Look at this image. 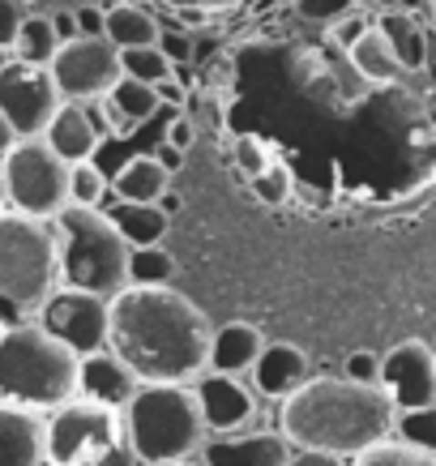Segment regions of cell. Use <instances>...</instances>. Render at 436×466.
Segmentation results:
<instances>
[{"instance_id":"1","label":"cell","mask_w":436,"mask_h":466,"mask_svg":"<svg viewBox=\"0 0 436 466\" xmlns=\"http://www.w3.org/2000/svg\"><path fill=\"white\" fill-rule=\"evenodd\" d=\"M214 325L206 309L167 283H128L112 296V347L141 381H198L210 368Z\"/></svg>"},{"instance_id":"2","label":"cell","mask_w":436,"mask_h":466,"mask_svg":"<svg viewBox=\"0 0 436 466\" xmlns=\"http://www.w3.org/2000/svg\"><path fill=\"white\" fill-rule=\"evenodd\" d=\"M279 424L296 450L355 458L368 445L394 437L398 407L385 385H364L351 377H309L282 398Z\"/></svg>"},{"instance_id":"3","label":"cell","mask_w":436,"mask_h":466,"mask_svg":"<svg viewBox=\"0 0 436 466\" xmlns=\"http://www.w3.org/2000/svg\"><path fill=\"white\" fill-rule=\"evenodd\" d=\"M82 355L43 321H14L0 334V402L56 410L77 398Z\"/></svg>"},{"instance_id":"4","label":"cell","mask_w":436,"mask_h":466,"mask_svg":"<svg viewBox=\"0 0 436 466\" xmlns=\"http://www.w3.org/2000/svg\"><path fill=\"white\" fill-rule=\"evenodd\" d=\"M125 424L141 462L198 458L201 445L210 441V424L193 381H141L125 407Z\"/></svg>"},{"instance_id":"5","label":"cell","mask_w":436,"mask_h":466,"mask_svg":"<svg viewBox=\"0 0 436 466\" xmlns=\"http://www.w3.org/2000/svg\"><path fill=\"white\" fill-rule=\"evenodd\" d=\"M60 287V231L52 218L0 210V304L26 317Z\"/></svg>"},{"instance_id":"6","label":"cell","mask_w":436,"mask_h":466,"mask_svg":"<svg viewBox=\"0 0 436 466\" xmlns=\"http://www.w3.org/2000/svg\"><path fill=\"white\" fill-rule=\"evenodd\" d=\"M60 231V279L82 291H99V296H120L128 287V257L133 244L125 240V231L116 227L112 214H103L99 206H77L69 201L56 214Z\"/></svg>"},{"instance_id":"7","label":"cell","mask_w":436,"mask_h":466,"mask_svg":"<svg viewBox=\"0 0 436 466\" xmlns=\"http://www.w3.org/2000/svg\"><path fill=\"white\" fill-rule=\"evenodd\" d=\"M47 462L52 466H141V458L133 450V441H128L125 410L77 394L65 407L47 410Z\"/></svg>"},{"instance_id":"8","label":"cell","mask_w":436,"mask_h":466,"mask_svg":"<svg viewBox=\"0 0 436 466\" xmlns=\"http://www.w3.org/2000/svg\"><path fill=\"white\" fill-rule=\"evenodd\" d=\"M69 171L73 163L52 150L47 137H17L5 150V188L9 206L35 218H56L69 206Z\"/></svg>"},{"instance_id":"9","label":"cell","mask_w":436,"mask_h":466,"mask_svg":"<svg viewBox=\"0 0 436 466\" xmlns=\"http://www.w3.org/2000/svg\"><path fill=\"white\" fill-rule=\"evenodd\" d=\"M52 77H56L65 99L95 103L125 77L120 47H116L107 35H77V39H65L60 52L52 56Z\"/></svg>"},{"instance_id":"10","label":"cell","mask_w":436,"mask_h":466,"mask_svg":"<svg viewBox=\"0 0 436 466\" xmlns=\"http://www.w3.org/2000/svg\"><path fill=\"white\" fill-rule=\"evenodd\" d=\"M60 103L65 95L52 77V65H30V60L0 65V112L9 116L17 137H43Z\"/></svg>"},{"instance_id":"11","label":"cell","mask_w":436,"mask_h":466,"mask_svg":"<svg viewBox=\"0 0 436 466\" xmlns=\"http://www.w3.org/2000/svg\"><path fill=\"white\" fill-rule=\"evenodd\" d=\"M39 321L60 342H69L77 355H90L107 347V339H112V299L99 296V291H82V287L65 283L43 299Z\"/></svg>"},{"instance_id":"12","label":"cell","mask_w":436,"mask_h":466,"mask_svg":"<svg viewBox=\"0 0 436 466\" xmlns=\"http://www.w3.org/2000/svg\"><path fill=\"white\" fill-rule=\"evenodd\" d=\"M380 385L398 410L436 402V351L423 339H402L380 355Z\"/></svg>"},{"instance_id":"13","label":"cell","mask_w":436,"mask_h":466,"mask_svg":"<svg viewBox=\"0 0 436 466\" xmlns=\"http://www.w3.org/2000/svg\"><path fill=\"white\" fill-rule=\"evenodd\" d=\"M296 445L282 432H210L201 445V466H287Z\"/></svg>"},{"instance_id":"14","label":"cell","mask_w":436,"mask_h":466,"mask_svg":"<svg viewBox=\"0 0 436 466\" xmlns=\"http://www.w3.org/2000/svg\"><path fill=\"white\" fill-rule=\"evenodd\" d=\"M193 385H198V398H201V410H206L210 432H239V428L257 415V394L239 381L236 372L206 368Z\"/></svg>"},{"instance_id":"15","label":"cell","mask_w":436,"mask_h":466,"mask_svg":"<svg viewBox=\"0 0 436 466\" xmlns=\"http://www.w3.org/2000/svg\"><path fill=\"white\" fill-rule=\"evenodd\" d=\"M141 390V377L133 372L125 355H116L112 347H99V351L82 355V368H77V394L95 398V402H107V407H128V398Z\"/></svg>"},{"instance_id":"16","label":"cell","mask_w":436,"mask_h":466,"mask_svg":"<svg viewBox=\"0 0 436 466\" xmlns=\"http://www.w3.org/2000/svg\"><path fill=\"white\" fill-rule=\"evenodd\" d=\"M0 466H47V420H43V410L0 402Z\"/></svg>"},{"instance_id":"17","label":"cell","mask_w":436,"mask_h":466,"mask_svg":"<svg viewBox=\"0 0 436 466\" xmlns=\"http://www.w3.org/2000/svg\"><path fill=\"white\" fill-rule=\"evenodd\" d=\"M43 137L52 142V150H60V155L69 158V163H82V158H95L103 133H99V125H95V116H90L86 103L65 99L60 112L52 116V125L43 128Z\"/></svg>"},{"instance_id":"18","label":"cell","mask_w":436,"mask_h":466,"mask_svg":"<svg viewBox=\"0 0 436 466\" xmlns=\"http://www.w3.org/2000/svg\"><path fill=\"white\" fill-rule=\"evenodd\" d=\"M253 390H261L266 398H287L309 381V355L296 342H266V351L253 364Z\"/></svg>"},{"instance_id":"19","label":"cell","mask_w":436,"mask_h":466,"mask_svg":"<svg viewBox=\"0 0 436 466\" xmlns=\"http://www.w3.org/2000/svg\"><path fill=\"white\" fill-rule=\"evenodd\" d=\"M261 351H266V334L253 321H227L214 329L210 339V368L244 377V372H253Z\"/></svg>"},{"instance_id":"20","label":"cell","mask_w":436,"mask_h":466,"mask_svg":"<svg viewBox=\"0 0 436 466\" xmlns=\"http://www.w3.org/2000/svg\"><path fill=\"white\" fill-rule=\"evenodd\" d=\"M351 60L368 82H398V77L407 73L402 56L394 52V43L385 39V30L380 26H364L360 35H355L351 39Z\"/></svg>"},{"instance_id":"21","label":"cell","mask_w":436,"mask_h":466,"mask_svg":"<svg viewBox=\"0 0 436 466\" xmlns=\"http://www.w3.org/2000/svg\"><path fill=\"white\" fill-rule=\"evenodd\" d=\"M103 35L125 52V47H150V43H158L163 26H158V17L150 14L146 5L120 0V5H112V9L103 14Z\"/></svg>"},{"instance_id":"22","label":"cell","mask_w":436,"mask_h":466,"mask_svg":"<svg viewBox=\"0 0 436 466\" xmlns=\"http://www.w3.org/2000/svg\"><path fill=\"white\" fill-rule=\"evenodd\" d=\"M107 99V107H112V120H116V128H137V125H146L150 116L163 107V99H158V86H150V82H141V77H120V82L103 95Z\"/></svg>"},{"instance_id":"23","label":"cell","mask_w":436,"mask_h":466,"mask_svg":"<svg viewBox=\"0 0 436 466\" xmlns=\"http://www.w3.org/2000/svg\"><path fill=\"white\" fill-rule=\"evenodd\" d=\"M112 188H116V201H158L171 188V171L155 155H137L116 171Z\"/></svg>"},{"instance_id":"24","label":"cell","mask_w":436,"mask_h":466,"mask_svg":"<svg viewBox=\"0 0 436 466\" xmlns=\"http://www.w3.org/2000/svg\"><path fill=\"white\" fill-rule=\"evenodd\" d=\"M107 214L116 218V227L125 231V240L133 248L163 244V236H167V227H171V218L163 214L158 201H116V210H107Z\"/></svg>"},{"instance_id":"25","label":"cell","mask_w":436,"mask_h":466,"mask_svg":"<svg viewBox=\"0 0 436 466\" xmlns=\"http://www.w3.org/2000/svg\"><path fill=\"white\" fill-rule=\"evenodd\" d=\"M351 466H436V453L420 450L402 437H385L377 445H368L364 453H355Z\"/></svg>"},{"instance_id":"26","label":"cell","mask_w":436,"mask_h":466,"mask_svg":"<svg viewBox=\"0 0 436 466\" xmlns=\"http://www.w3.org/2000/svg\"><path fill=\"white\" fill-rule=\"evenodd\" d=\"M14 52L17 60H30V65H52V56L60 52V35L52 26V17H22Z\"/></svg>"},{"instance_id":"27","label":"cell","mask_w":436,"mask_h":466,"mask_svg":"<svg viewBox=\"0 0 436 466\" xmlns=\"http://www.w3.org/2000/svg\"><path fill=\"white\" fill-rule=\"evenodd\" d=\"M120 65H125L128 77H141V82L158 86L171 77V65H176V60H171L158 43H150V47H125V52H120Z\"/></svg>"},{"instance_id":"28","label":"cell","mask_w":436,"mask_h":466,"mask_svg":"<svg viewBox=\"0 0 436 466\" xmlns=\"http://www.w3.org/2000/svg\"><path fill=\"white\" fill-rule=\"evenodd\" d=\"M176 274V261L163 244H141L128 257V283H171Z\"/></svg>"},{"instance_id":"29","label":"cell","mask_w":436,"mask_h":466,"mask_svg":"<svg viewBox=\"0 0 436 466\" xmlns=\"http://www.w3.org/2000/svg\"><path fill=\"white\" fill-rule=\"evenodd\" d=\"M380 30H385V39L394 43V52L402 56V65L407 69H420L423 65V35H420V26L411 22V17H402V14H390L385 22H380Z\"/></svg>"},{"instance_id":"30","label":"cell","mask_w":436,"mask_h":466,"mask_svg":"<svg viewBox=\"0 0 436 466\" xmlns=\"http://www.w3.org/2000/svg\"><path fill=\"white\" fill-rule=\"evenodd\" d=\"M394 437H402V441H411V445H420V450H432L436 453V402L398 410Z\"/></svg>"},{"instance_id":"31","label":"cell","mask_w":436,"mask_h":466,"mask_svg":"<svg viewBox=\"0 0 436 466\" xmlns=\"http://www.w3.org/2000/svg\"><path fill=\"white\" fill-rule=\"evenodd\" d=\"M103 193H107V176L99 171L95 158H82V163H73L69 171V198L77 206H99Z\"/></svg>"},{"instance_id":"32","label":"cell","mask_w":436,"mask_h":466,"mask_svg":"<svg viewBox=\"0 0 436 466\" xmlns=\"http://www.w3.org/2000/svg\"><path fill=\"white\" fill-rule=\"evenodd\" d=\"M231 163L253 180L257 171H266L269 163H274V150H269L266 137H257V133H239L236 142H231Z\"/></svg>"},{"instance_id":"33","label":"cell","mask_w":436,"mask_h":466,"mask_svg":"<svg viewBox=\"0 0 436 466\" xmlns=\"http://www.w3.org/2000/svg\"><path fill=\"white\" fill-rule=\"evenodd\" d=\"M248 184H253V198L257 201H266V206H282V201L291 198V167L274 158V163H269L266 171H257Z\"/></svg>"},{"instance_id":"34","label":"cell","mask_w":436,"mask_h":466,"mask_svg":"<svg viewBox=\"0 0 436 466\" xmlns=\"http://www.w3.org/2000/svg\"><path fill=\"white\" fill-rule=\"evenodd\" d=\"M342 377H351V381H364V385H380V355H377V351H355V355H347V368H342Z\"/></svg>"},{"instance_id":"35","label":"cell","mask_w":436,"mask_h":466,"mask_svg":"<svg viewBox=\"0 0 436 466\" xmlns=\"http://www.w3.org/2000/svg\"><path fill=\"white\" fill-rule=\"evenodd\" d=\"M17 30H22V9H17V0H0V47H14Z\"/></svg>"},{"instance_id":"36","label":"cell","mask_w":436,"mask_h":466,"mask_svg":"<svg viewBox=\"0 0 436 466\" xmlns=\"http://www.w3.org/2000/svg\"><path fill=\"white\" fill-rule=\"evenodd\" d=\"M287 466H351L342 453H325V450H296Z\"/></svg>"},{"instance_id":"37","label":"cell","mask_w":436,"mask_h":466,"mask_svg":"<svg viewBox=\"0 0 436 466\" xmlns=\"http://www.w3.org/2000/svg\"><path fill=\"white\" fill-rule=\"evenodd\" d=\"M158 47H163L171 60H188V39H184L180 30H163V35H158Z\"/></svg>"},{"instance_id":"38","label":"cell","mask_w":436,"mask_h":466,"mask_svg":"<svg viewBox=\"0 0 436 466\" xmlns=\"http://www.w3.org/2000/svg\"><path fill=\"white\" fill-rule=\"evenodd\" d=\"M167 142H171V146H180V150H188V142H193V125H188L184 116H176V120H171Z\"/></svg>"},{"instance_id":"39","label":"cell","mask_w":436,"mask_h":466,"mask_svg":"<svg viewBox=\"0 0 436 466\" xmlns=\"http://www.w3.org/2000/svg\"><path fill=\"white\" fill-rule=\"evenodd\" d=\"M158 163H163V167H167L171 171V176H176V171H180L184 167V150H180V146H171V142H163V146H158Z\"/></svg>"},{"instance_id":"40","label":"cell","mask_w":436,"mask_h":466,"mask_svg":"<svg viewBox=\"0 0 436 466\" xmlns=\"http://www.w3.org/2000/svg\"><path fill=\"white\" fill-rule=\"evenodd\" d=\"M77 30L82 35H103V9H77Z\"/></svg>"},{"instance_id":"41","label":"cell","mask_w":436,"mask_h":466,"mask_svg":"<svg viewBox=\"0 0 436 466\" xmlns=\"http://www.w3.org/2000/svg\"><path fill=\"white\" fill-rule=\"evenodd\" d=\"M52 26H56L60 43H65V39H77V35H82V30H77V14H60V17H52Z\"/></svg>"},{"instance_id":"42","label":"cell","mask_w":436,"mask_h":466,"mask_svg":"<svg viewBox=\"0 0 436 466\" xmlns=\"http://www.w3.org/2000/svg\"><path fill=\"white\" fill-rule=\"evenodd\" d=\"M158 99H163V103H171V107H180V103H184V90H180V86H176V82H171V77H167V82H158Z\"/></svg>"},{"instance_id":"43","label":"cell","mask_w":436,"mask_h":466,"mask_svg":"<svg viewBox=\"0 0 436 466\" xmlns=\"http://www.w3.org/2000/svg\"><path fill=\"white\" fill-rule=\"evenodd\" d=\"M14 142H17V128L9 125V116L0 112V155H5V150H9Z\"/></svg>"},{"instance_id":"44","label":"cell","mask_w":436,"mask_h":466,"mask_svg":"<svg viewBox=\"0 0 436 466\" xmlns=\"http://www.w3.org/2000/svg\"><path fill=\"white\" fill-rule=\"evenodd\" d=\"M158 206H163V214H167V218H171V214L180 210V198H176V193H171V188H167V193L158 198Z\"/></svg>"},{"instance_id":"45","label":"cell","mask_w":436,"mask_h":466,"mask_svg":"<svg viewBox=\"0 0 436 466\" xmlns=\"http://www.w3.org/2000/svg\"><path fill=\"white\" fill-rule=\"evenodd\" d=\"M141 466H201V458H163V462H141Z\"/></svg>"},{"instance_id":"46","label":"cell","mask_w":436,"mask_h":466,"mask_svg":"<svg viewBox=\"0 0 436 466\" xmlns=\"http://www.w3.org/2000/svg\"><path fill=\"white\" fill-rule=\"evenodd\" d=\"M9 206V188H5V155H0V210Z\"/></svg>"},{"instance_id":"47","label":"cell","mask_w":436,"mask_h":466,"mask_svg":"<svg viewBox=\"0 0 436 466\" xmlns=\"http://www.w3.org/2000/svg\"><path fill=\"white\" fill-rule=\"evenodd\" d=\"M14 321H22V317H14V312H9L5 304H0V334H5V329H9Z\"/></svg>"},{"instance_id":"48","label":"cell","mask_w":436,"mask_h":466,"mask_svg":"<svg viewBox=\"0 0 436 466\" xmlns=\"http://www.w3.org/2000/svg\"><path fill=\"white\" fill-rule=\"evenodd\" d=\"M47 466H52V462H47Z\"/></svg>"}]
</instances>
